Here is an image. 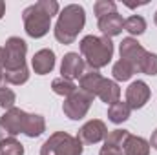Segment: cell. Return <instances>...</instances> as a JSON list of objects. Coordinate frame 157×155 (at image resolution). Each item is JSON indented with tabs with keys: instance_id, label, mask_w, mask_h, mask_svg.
I'll return each mask as SVG.
<instances>
[{
	"instance_id": "f1b7e54d",
	"label": "cell",
	"mask_w": 157,
	"mask_h": 155,
	"mask_svg": "<svg viewBox=\"0 0 157 155\" xmlns=\"http://www.w3.org/2000/svg\"><path fill=\"white\" fill-rule=\"evenodd\" d=\"M4 62H6V55H4V47H0V70H4Z\"/></svg>"
},
{
	"instance_id": "277c9868",
	"label": "cell",
	"mask_w": 157,
	"mask_h": 155,
	"mask_svg": "<svg viewBox=\"0 0 157 155\" xmlns=\"http://www.w3.org/2000/svg\"><path fill=\"white\" fill-rule=\"evenodd\" d=\"M119 53H121L122 60L130 62L135 68V71H141V73L152 75V77L157 75V55L146 51L135 39H132V37L122 39Z\"/></svg>"
},
{
	"instance_id": "9a60e30c",
	"label": "cell",
	"mask_w": 157,
	"mask_h": 155,
	"mask_svg": "<svg viewBox=\"0 0 157 155\" xmlns=\"http://www.w3.org/2000/svg\"><path fill=\"white\" fill-rule=\"evenodd\" d=\"M97 97L102 102H106V104L112 106L113 102H117L119 99H121V88H119V84L115 80L102 78V82H101V86L97 89Z\"/></svg>"
},
{
	"instance_id": "9c48e42d",
	"label": "cell",
	"mask_w": 157,
	"mask_h": 155,
	"mask_svg": "<svg viewBox=\"0 0 157 155\" xmlns=\"http://www.w3.org/2000/svg\"><path fill=\"white\" fill-rule=\"evenodd\" d=\"M150 97H152V91L144 80H135L126 88V104L132 110L144 108L146 102L150 100Z\"/></svg>"
},
{
	"instance_id": "d4e9b609",
	"label": "cell",
	"mask_w": 157,
	"mask_h": 155,
	"mask_svg": "<svg viewBox=\"0 0 157 155\" xmlns=\"http://www.w3.org/2000/svg\"><path fill=\"white\" fill-rule=\"evenodd\" d=\"M128 135H130L128 130H113V131H108V135L104 139V144H112V146L124 148V142H126Z\"/></svg>"
},
{
	"instance_id": "484cf974",
	"label": "cell",
	"mask_w": 157,
	"mask_h": 155,
	"mask_svg": "<svg viewBox=\"0 0 157 155\" xmlns=\"http://www.w3.org/2000/svg\"><path fill=\"white\" fill-rule=\"evenodd\" d=\"M15 100H17L15 91L6 88V86H0V108H4L7 112V110L15 108Z\"/></svg>"
},
{
	"instance_id": "6da1fadb",
	"label": "cell",
	"mask_w": 157,
	"mask_h": 155,
	"mask_svg": "<svg viewBox=\"0 0 157 155\" xmlns=\"http://www.w3.org/2000/svg\"><path fill=\"white\" fill-rule=\"evenodd\" d=\"M60 9L57 0H39L33 6H28L22 13L24 29L31 39H42L51 28V17Z\"/></svg>"
},
{
	"instance_id": "d6986e66",
	"label": "cell",
	"mask_w": 157,
	"mask_h": 155,
	"mask_svg": "<svg viewBox=\"0 0 157 155\" xmlns=\"http://www.w3.org/2000/svg\"><path fill=\"white\" fill-rule=\"evenodd\" d=\"M51 89H53V93H57V95L68 99L70 95H73V93L77 91L78 88L73 84V80H68V78H64V77H59V78H55V80L51 82Z\"/></svg>"
},
{
	"instance_id": "4316f807",
	"label": "cell",
	"mask_w": 157,
	"mask_h": 155,
	"mask_svg": "<svg viewBox=\"0 0 157 155\" xmlns=\"http://www.w3.org/2000/svg\"><path fill=\"white\" fill-rule=\"evenodd\" d=\"M99 155H124L122 152V148H119V146H112V144H104L102 148H101V152Z\"/></svg>"
},
{
	"instance_id": "ba28073f",
	"label": "cell",
	"mask_w": 157,
	"mask_h": 155,
	"mask_svg": "<svg viewBox=\"0 0 157 155\" xmlns=\"http://www.w3.org/2000/svg\"><path fill=\"white\" fill-rule=\"evenodd\" d=\"M108 135V128L102 120L99 119H91L88 120L77 133V139L82 142V144H97L101 141H104Z\"/></svg>"
},
{
	"instance_id": "e0dca14e",
	"label": "cell",
	"mask_w": 157,
	"mask_h": 155,
	"mask_svg": "<svg viewBox=\"0 0 157 155\" xmlns=\"http://www.w3.org/2000/svg\"><path fill=\"white\" fill-rule=\"evenodd\" d=\"M46 131V120L39 113H28L26 120V128H24V135H28L29 139H37Z\"/></svg>"
},
{
	"instance_id": "5bb4252c",
	"label": "cell",
	"mask_w": 157,
	"mask_h": 155,
	"mask_svg": "<svg viewBox=\"0 0 157 155\" xmlns=\"http://www.w3.org/2000/svg\"><path fill=\"white\" fill-rule=\"evenodd\" d=\"M102 78L104 77L99 73V70H91L90 68V70H86L82 73V77L78 78V89L90 93L91 97H97V89H99Z\"/></svg>"
},
{
	"instance_id": "7c38bea8",
	"label": "cell",
	"mask_w": 157,
	"mask_h": 155,
	"mask_svg": "<svg viewBox=\"0 0 157 155\" xmlns=\"http://www.w3.org/2000/svg\"><path fill=\"white\" fill-rule=\"evenodd\" d=\"M97 26L102 33V37H117L122 33L124 29V18L119 15V13H112V15H106V17H101L97 20Z\"/></svg>"
},
{
	"instance_id": "1f68e13d",
	"label": "cell",
	"mask_w": 157,
	"mask_h": 155,
	"mask_svg": "<svg viewBox=\"0 0 157 155\" xmlns=\"http://www.w3.org/2000/svg\"><path fill=\"white\" fill-rule=\"evenodd\" d=\"M154 22H155V26H157V11H155V17H154Z\"/></svg>"
},
{
	"instance_id": "f546056e",
	"label": "cell",
	"mask_w": 157,
	"mask_h": 155,
	"mask_svg": "<svg viewBox=\"0 0 157 155\" xmlns=\"http://www.w3.org/2000/svg\"><path fill=\"white\" fill-rule=\"evenodd\" d=\"M4 13H6V2H2V0H0V18L4 17Z\"/></svg>"
},
{
	"instance_id": "44dd1931",
	"label": "cell",
	"mask_w": 157,
	"mask_h": 155,
	"mask_svg": "<svg viewBox=\"0 0 157 155\" xmlns=\"http://www.w3.org/2000/svg\"><path fill=\"white\" fill-rule=\"evenodd\" d=\"M124 31H128L130 35H143L146 31V20L141 15H132L124 20Z\"/></svg>"
},
{
	"instance_id": "5b68a950",
	"label": "cell",
	"mask_w": 157,
	"mask_h": 155,
	"mask_svg": "<svg viewBox=\"0 0 157 155\" xmlns=\"http://www.w3.org/2000/svg\"><path fill=\"white\" fill-rule=\"evenodd\" d=\"M84 144L66 131H55L42 144L40 155H82Z\"/></svg>"
},
{
	"instance_id": "4fadbf2b",
	"label": "cell",
	"mask_w": 157,
	"mask_h": 155,
	"mask_svg": "<svg viewBox=\"0 0 157 155\" xmlns=\"http://www.w3.org/2000/svg\"><path fill=\"white\" fill-rule=\"evenodd\" d=\"M31 66H33V71L37 75H48L49 71H53L55 68V53L51 49H40L33 55V60H31Z\"/></svg>"
},
{
	"instance_id": "cb8c5ba5",
	"label": "cell",
	"mask_w": 157,
	"mask_h": 155,
	"mask_svg": "<svg viewBox=\"0 0 157 155\" xmlns=\"http://www.w3.org/2000/svg\"><path fill=\"white\" fill-rule=\"evenodd\" d=\"M93 11H95V17H97V20H99L101 17L117 13V4L112 2V0H97L95 6H93Z\"/></svg>"
},
{
	"instance_id": "2e32d148",
	"label": "cell",
	"mask_w": 157,
	"mask_h": 155,
	"mask_svg": "<svg viewBox=\"0 0 157 155\" xmlns=\"http://www.w3.org/2000/svg\"><path fill=\"white\" fill-rule=\"evenodd\" d=\"M122 152H124V155H150V142L143 137L130 133L124 142Z\"/></svg>"
},
{
	"instance_id": "8992f818",
	"label": "cell",
	"mask_w": 157,
	"mask_h": 155,
	"mask_svg": "<svg viewBox=\"0 0 157 155\" xmlns=\"http://www.w3.org/2000/svg\"><path fill=\"white\" fill-rule=\"evenodd\" d=\"M26 53H28L26 40L20 37H9L4 46V55H6L4 71H13V70L24 68L26 66Z\"/></svg>"
},
{
	"instance_id": "ac0fdd59",
	"label": "cell",
	"mask_w": 157,
	"mask_h": 155,
	"mask_svg": "<svg viewBox=\"0 0 157 155\" xmlns=\"http://www.w3.org/2000/svg\"><path fill=\"white\" fill-rule=\"evenodd\" d=\"M130 113H132V108L126 104V100H117L113 102L110 108H108V119L113 122V124H122L124 120L130 119Z\"/></svg>"
},
{
	"instance_id": "4dcf8cb0",
	"label": "cell",
	"mask_w": 157,
	"mask_h": 155,
	"mask_svg": "<svg viewBox=\"0 0 157 155\" xmlns=\"http://www.w3.org/2000/svg\"><path fill=\"white\" fill-rule=\"evenodd\" d=\"M4 82V70H0V84Z\"/></svg>"
},
{
	"instance_id": "30bf717a",
	"label": "cell",
	"mask_w": 157,
	"mask_h": 155,
	"mask_svg": "<svg viewBox=\"0 0 157 155\" xmlns=\"http://www.w3.org/2000/svg\"><path fill=\"white\" fill-rule=\"evenodd\" d=\"M86 71V62L84 59L78 55V53H66L64 59H62V64H60V73L62 77L68 78V80H75L80 78L82 73Z\"/></svg>"
},
{
	"instance_id": "8fae6325",
	"label": "cell",
	"mask_w": 157,
	"mask_h": 155,
	"mask_svg": "<svg viewBox=\"0 0 157 155\" xmlns=\"http://www.w3.org/2000/svg\"><path fill=\"white\" fill-rule=\"evenodd\" d=\"M26 120H28V113L24 110H20V108H11V110H7L4 115L0 117V122L7 128L11 137H15L18 133H24Z\"/></svg>"
},
{
	"instance_id": "83f0119b",
	"label": "cell",
	"mask_w": 157,
	"mask_h": 155,
	"mask_svg": "<svg viewBox=\"0 0 157 155\" xmlns=\"http://www.w3.org/2000/svg\"><path fill=\"white\" fill-rule=\"evenodd\" d=\"M150 146L157 150V130L154 131V133H152V139H150Z\"/></svg>"
},
{
	"instance_id": "3957f363",
	"label": "cell",
	"mask_w": 157,
	"mask_h": 155,
	"mask_svg": "<svg viewBox=\"0 0 157 155\" xmlns=\"http://www.w3.org/2000/svg\"><path fill=\"white\" fill-rule=\"evenodd\" d=\"M80 57L91 70H101L113 57V42L108 37L88 35L80 40Z\"/></svg>"
},
{
	"instance_id": "ffe728a7",
	"label": "cell",
	"mask_w": 157,
	"mask_h": 155,
	"mask_svg": "<svg viewBox=\"0 0 157 155\" xmlns=\"http://www.w3.org/2000/svg\"><path fill=\"white\" fill-rule=\"evenodd\" d=\"M112 73H113V78H115V80L124 82V80H130V78L133 77V73H137V71H135V68H133L130 62H126V60L119 59L117 62L113 64Z\"/></svg>"
},
{
	"instance_id": "7a4b0ae2",
	"label": "cell",
	"mask_w": 157,
	"mask_h": 155,
	"mask_svg": "<svg viewBox=\"0 0 157 155\" xmlns=\"http://www.w3.org/2000/svg\"><path fill=\"white\" fill-rule=\"evenodd\" d=\"M86 24V11L82 6L78 4H70L66 6L60 15H59V20L55 24V39L59 40L60 44L68 46V44H73L75 39L78 37V33L82 31Z\"/></svg>"
},
{
	"instance_id": "52a82bcc",
	"label": "cell",
	"mask_w": 157,
	"mask_h": 155,
	"mask_svg": "<svg viewBox=\"0 0 157 155\" xmlns=\"http://www.w3.org/2000/svg\"><path fill=\"white\" fill-rule=\"evenodd\" d=\"M95 97H91L90 93L82 91V89H77L73 95H70L68 99H64L62 102V112L64 115L71 120H80L82 117H86L91 102H93Z\"/></svg>"
},
{
	"instance_id": "7402d4cb",
	"label": "cell",
	"mask_w": 157,
	"mask_h": 155,
	"mask_svg": "<svg viewBox=\"0 0 157 155\" xmlns=\"http://www.w3.org/2000/svg\"><path fill=\"white\" fill-rule=\"evenodd\" d=\"M28 78H29L28 66L18 68V70H13V71H4V80L9 82V84H13V86H20V84L28 82Z\"/></svg>"
},
{
	"instance_id": "603a6c76",
	"label": "cell",
	"mask_w": 157,
	"mask_h": 155,
	"mask_svg": "<svg viewBox=\"0 0 157 155\" xmlns=\"http://www.w3.org/2000/svg\"><path fill=\"white\" fill-rule=\"evenodd\" d=\"M0 155H24V146L15 139H6L0 142Z\"/></svg>"
}]
</instances>
